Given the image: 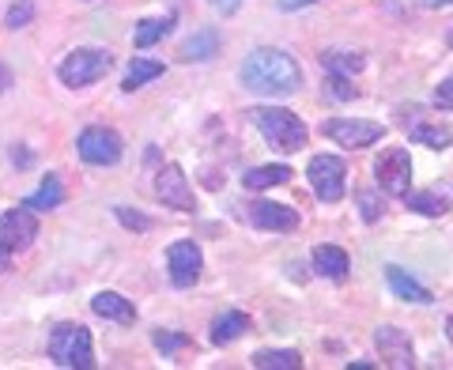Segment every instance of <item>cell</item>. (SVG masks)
<instances>
[{"instance_id":"1","label":"cell","mask_w":453,"mask_h":370,"mask_svg":"<svg viewBox=\"0 0 453 370\" xmlns=\"http://www.w3.org/2000/svg\"><path fill=\"white\" fill-rule=\"evenodd\" d=\"M238 80H242V88L253 91V95H295L303 91V68L295 61L291 53L283 50H273V46H261L253 50L242 68H238Z\"/></svg>"},{"instance_id":"2","label":"cell","mask_w":453,"mask_h":370,"mask_svg":"<svg viewBox=\"0 0 453 370\" xmlns=\"http://www.w3.org/2000/svg\"><path fill=\"white\" fill-rule=\"evenodd\" d=\"M250 121L261 129V136L268 140V148L273 151H283V155H295L306 148V125L299 113L291 110H280V106H257L250 110Z\"/></svg>"},{"instance_id":"3","label":"cell","mask_w":453,"mask_h":370,"mask_svg":"<svg viewBox=\"0 0 453 370\" xmlns=\"http://www.w3.org/2000/svg\"><path fill=\"white\" fill-rule=\"evenodd\" d=\"M50 359L57 366H76V370H91L95 366V348H91V333L83 325H57L50 333Z\"/></svg>"},{"instance_id":"4","label":"cell","mask_w":453,"mask_h":370,"mask_svg":"<svg viewBox=\"0 0 453 370\" xmlns=\"http://www.w3.org/2000/svg\"><path fill=\"white\" fill-rule=\"evenodd\" d=\"M113 65V53L110 50H73L61 61V68H57V76H61L65 88H91V83H98Z\"/></svg>"},{"instance_id":"5","label":"cell","mask_w":453,"mask_h":370,"mask_svg":"<svg viewBox=\"0 0 453 370\" xmlns=\"http://www.w3.org/2000/svg\"><path fill=\"white\" fill-rule=\"evenodd\" d=\"M310 174V189L318 193V201L325 204H336L344 197V185H348V166L340 155H314L306 166Z\"/></svg>"},{"instance_id":"6","label":"cell","mask_w":453,"mask_h":370,"mask_svg":"<svg viewBox=\"0 0 453 370\" xmlns=\"http://www.w3.org/2000/svg\"><path fill=\"white\" fill-rule=\"evenodd\" d=\"M374 178H378V189L389 193V197H404L412 189V159H408L404 148H386L374 163Z\"/></svg>"},{"instance_id":"7","label":"cell","mask_w":453,"mask_h":370,"mask_svg":"<svg viewBox=\"0 0 453 370\" xmlns=\"http://www.w3.org/2000/svg\"><path fill=\"white\" fill-rule=\"evenodd\" d=\"M76 151H80V159L83 163H91V166H113L121 159V136L106 129V125H91V129H83L80 140H76Z\"/></svg>"},{"instance_id":"8","label":"cell","mask_w":453,"mask_h":370,"mask_svg":"<svg viewBox=\"0 0 453 370\" xmlns=\"http://www.w3.org/2000/svg\"><path fill=\"white\" fill-rule=\"evenodd\" d=\"M38 238V220H35V212L19 204V208H12L0 216V253H23L31 242Z\"/></svg>"},{"instance_id":"9","label":"cell","mask_w":453,"mask_h":370,"mask_svg":"<svg viewBox=\"0 0 453 370\" xmlns=\"http://www.w3.org/2000/svg\"><path fill=\"white\" fill-rule=\"evenodd\" d=\"M325 136L336 140L340 148H371L386 136V125L363 121V118H333L329 125H325Z\"/></svg>"},{"instance_id":"10","label":"cell","mask_w":453,"mask_h":370,"mask_svg":"<svg viewBox=\"0 0 453 370\" xmlns=\"http://www.w3.org/2000/svg\"><path fill=\"white\" fill-rule=\"evenodd\" d=\"M166 268H170V280H174V288H193V283L201 280V268H204L201 246L189 242V238L174 242V246L166 250Z\"/></svg>"},{"instance_id":"11","label":"cell","mask_w":453,"mask_h":370,"mask_svg":"<svg viewBox=\"0 0 453 370\" xmlns=\"http://www.w3.org/2000/svg\"><path fill=\"white\" fill-rule=\"evenodd\" d=\"M374 348H378V359L386 366H393V370H412L416 366L412 340L396 329V325H381V329H374Z\"/></svg>"},{"instance_id":"12","label":"cell","mask_w":453,"mask_h":370,"mask_svg":"<svg viewBox=\"0 0 453 370\" xmlns=\"http://www.w3.org/2000/svg\"><path fill=\"white\" fill-rule=\"evenodd\" d=\"M155 193H159V201L166 208H178V212H196V197L189 189V178L181 174L178 163H170L159 170V178H155Z\"/></svg>"},{"instance_id":"13","label":"cell","mask_w":453,"mask_h":370,"mask_svg":"<svg viewBox=\"0 0 453 370\" xmlns=\"http://www.w3.org/2000/svg\"><path fill=\"white\" fill-rule=\"evenodd\" d=\"M246 220L257 227V231H276V235H288L299 227V212L288 208V204H276V201H257L246 208Z\"/></svg>"},{"instance_id":"14","label":"cell","mask_w":453,"mask_h":370,"mask_svg":"<svg viewBox=\"0 0 453 370\" xmlns=\"http://www.w3.org/2000/svg\"><path fill=\"white\" fill-rule=\"evenodd\" d=\"M91 310H95L98 318L118 321V325H133V321H136V306H133L125 295H118V291H98V295L91 298Z\"/></svg>"},{"instance_id":"15","label":"cell","mask_w":453,"mask_h":370,"mask_svg":"<svg viewBox=\"0 0 453 370\" xmlns=\"http://www.w3.org/2000/svg\"><path fill=\"white\" fill-rule=\"evenodd\" d=\"M216 53H219V31H211V27H201V31L189 35V38L178 46V61H211Z\"/></svg>"},{"instance_id":"16","label":"cell","mask_w":453,"mask_h":370,"mask_svg":"<svg viewBox=\"0 0 453 370\" xmlns=\"http://www.w3.org/2000/svg\"><path fill=\"white\" fill-rule=\"evenodd\" d=\"M386 280H389V291L396 295V298H404V303H419V306H427V303H434V295L423 288L419 280H412L404 273V268H396V265H389L386 268Z\"/></svg>"},{"instance_id":"17","label":"cell","mask_w":453,"mask_h":370,"mask_svg":"<svg viewBox=\"0 0 453 370\" xmlns=\"http://www.w3.org/2000/svg\"><path fill=\"white\" fill-rule=\"evenodd\" d=\"M310 261H314V268L321 276H329V280H348L351 273V261H348V253L340 250V246H314V253H310Z\"/></svg>"},{"instance_id":"18","label":"cell","mask_w":453,"mask_h":370,"mask_svg":"<svg viewBox=\"0 0 453 370\" xmlns=\"http://www.w3.org/2000/svg\"><path fill=\"white\" fill-rule=\"evenodd\" d=\"M404 129H408V136H412L416 144H427V148H434V151L449 148V140H453V133H449L446 121H408V118H404Z\"/></svg>"},{"instance_id":"19","label":"cell","mask_w":453,"mask_h":370,"mask_svg":"<svg viewBox=\"0 0 453 370\" xmlns=\"http://www.w3.org/2000/svg\"><path fill=\"white\" fill-rule=\"evenodd\" d=\"M250 329V318L242 314V310H226V314H219L216 321H211V344L223 348V344H231V340H238Z\"/></svg>"},{"instance_id":"20","label":"cell","mask_w":453,"mask_h":370,"mask_svg":"<svg viewBox=\"0 0 453 370\" xmlns=\"http://www.w3.org/2000/svg\"><path fill=\"white\" fill-rule=\"evenodd\" d=\"M283 181H291V166H283V163H268V166H253L242 174V185L253 193H261V189H273V185H283Z\"/></svg>"},{"instance_id":"21","label":"cell","mask_w":453,"mask_h":370,"mask_svg":"<svg viewBox=\"0 0 453 370\" xmlns=\"http://www.w3.org/2000/svg\"><path fill=\"white\" fill-rule=\"evenodd\" d=\"M253 366L257 370H299L303 355L291 351V348H265V351L253 355Z\"/></svg>"},{"instance_id":"22","label":"cell","mask_w":453,"mask_h":370,"mask_svg":"<svg viewBox=\"0 0 453 370\" xmlns=\"http://www.w3.org/2000/svg\"><path fill=\"white\" fill-rule=\"evenodd\" d=\"M170 27H174V16H155V19H140L136 23V31H133V46L136 50H148L155 46L159 38L170 35Z\"/></svg>"},{"instance_id":"23","label":"cell","mask_w":453,"mask_h":370,"mask_svg":"<svg viewBox=\"0 0 453 370\" xmlns=\"http://www.w3.org/2000/svg\"><path fill=\"white\" fill-rule=\"evenodd\" d=\"M61 201H65V185H61V178H57V174H46V181H42V189L27 197L23 204L31 208V212H50V208L61 204Z\"/></svg>"},{"instance_id":"24","label":"cell","mask_w":453,"mask_h":370,"mask_svg":"<svg viewBox=\"0 0 453 370\" xmlns=\"http://www.w3.org/2000/svg\"><path fill=\"white\" fill-rule=\"evenodd\" d=\"M163 68H166L163 61H144V57H136V61L129 65V73H125V80H121V91H136V88H144V83L159 80Z\"/></svg>"},{"instance_id":"25","label":"cell","mask_w":453,"mask_h":370,"mask_svg":"<svg viewBox=\"0 0 453 370\" xmlns=\"http://www.w3.org/2000/svg\"><path fill=\"white\" fill-rule=\"evenodd\" d=\"M321 61H325V68H329V73H336V76H359L363 68H366L363 57H359V53H348V50H325Z\"/></svg>"},{"instance_id":"26","label":"cell","mask_w":453,"mask_h":370,"mask_svg":"<svg viewBox=\"0 0 453 370\" xmlns=\"http://www.w3.org/2000/svg\"><path fill=\"white\" fill-rule=\"evenodd\" d=\"M404 204L412 208V212H419V216H446V212H449L446 197H438L434 189H427V193H412V189H408L404 193Z\"/></svg>"},{"instance_id":"27","label":"cell","mask_w":453,"mask_h":370,"mask_svg":"<svg viewBox=\"0 0 453 370\" xmlns=\"http://www.w3.org/2000/svg\"><path fill=\"white\" fill-rule=\"evenodd\" d=\"M356 204H359V216H363L366 223H378L381 216H386V197H378L374 189H359Z\"/></svg>"},{"instance_id":"28","label":"cell","mask_w":453,"mask_h":370,"mask_svg":"<svg viewBox=\"0 0 453 370\" xmlns=\"http://www.w3.org/2000/svg\"><path fill=\"white\" fill-rule=\"evenodd\" d=\"M31 19H35V0H16L4 16V23L12 27V31H19V27H27Z\"/></svg>"},{"instance_id":"29","label":"cell","mask_w":453,"mask_h":370,"mask_svg":"<svg viewBox=\"0 0 453 370\" xmlns=\"http://www.w3.org/2000/svg\"><path fill=\"white\" fill-rule=\"evenodd\" d=\"M325 88H329V98H340V103H351V98H356L359 91L351 88V80L348 76H329V83H325Z\"/></svg>"},{"instance_id":"30","label":"cell","mask_w":453,"mask_h":370,"mask_svg":"<svg viewBox=\"0 0 453 370\" xmlns=\"http://www.w3.org/2000/svg\"><path fill=\"white\" fill-rule=\"evenodd\" d=\"M113 216H118L125 227H129V231H148V227H151V220H148V216H140V212L125 208V204H118V208H113Z\"/></svg>"},{"instance_id":"31","label":"cell","mask_w":453,"mask_h":370,"mask_svg":"<svg viewBox=\"0 0 453 370\" xmlns=\"http://www.w3.org/2000/svg\"><path fill=\"white\" fill-rule=\"evenodd\" d=\"M155 348H159L163 355H174L178 348H189V336H181V333H155Z\"/></svg>"},{"instance_id":"32","label":"cell","mask_w":453,"mask_h":370,"mask_svg":"<svg viewBox=\"0 0 453 370\" xmlns=\"http://www.w3.org/2000/svg\"><path fill=\"white\" fill-rule=\"evenodd\" d=\"M434 106H438V110H453V76H446V80L434 88Z\"/></svg>"},{"instance_id":"33","label":"cell","mask_w":453,"mask_h":370,"mask_svg":"<svg viewBox=\"0 0 453 370\" xmlns=\"http://www.w3.org/2000/svg\"><path fill=\"white\" fill-rule=\"evenodd\" d=\"M211 8H216L219 16H234V12L242 8V0H211Z\"/></svg>"},{"instance_id":"34","label":"cell","mask_w":453,"mask_h":370,"mask_svg":"<svg viewBox=\"0 0 453 370\" xmlns=\"http://www.w3.org/2000/svg\"><path fill=\"white\" fill-rule=\"evenodd\" d=\"M276 4L283 12H299V8H310V4H318V0H276Z\"/></svg>"},{"instance_id":"35","label":"cell","mask_w":453,"mask_h":370,"mask_svg":"<svg viewBox=\"0 0 453 370\" xmlns=\"http://www.w3.org/2000/svg\"><path fill=\"white\" fill-rule=\"evenodd\" d=\"M12 163H19V166H31V163H35V155H31V151H12Z\"/></svg>"},{"instance_id":"36","label":"cell","mask_w":453,"mask_h":370,"mask_svg":"<svg viewBox=\"0 0 453 370\" xmlns=\"http://www.w3.org/2000/svg\"><path fill=\"white\" fill-rule=\"evenodd\" d=\"M12 88V68H4V65H0V95H4Z\"/></svg>"},{"instance_id":"37","label":"cell","mask_w":453,"mask_h":370,"mask_svg":"<svg viewBox=\"0 0 453 370\" xmlns=\"http://www.w3.org/2000/svg\"><path fill=\"white\" fill-rule=\"evenodd\" d=\"M453 0H423V8H449Z\"/></svg>"},{"instance_id":"38","label":"cell","mask_w":453,"mask_h":370,"mask_svg":"<svg viewBox=\"0 0 453 370\" xmlns=\"http://www.w3.org/2000/svg\"><path fill=\"white\" fill-rule=\"evenodd\" d=\"M446 336H449V344H453V314L446 318Z\"/></svg>"},{"instance_id":"39","label":"cell","mask_w":453,"mask_h":370,"mask_svg":"<svg viewBox=\"0 0 453 370\" xmlns=\"http://www.w3.org/2000/svg\"><path fill=\"white\" fill-rule=\"evenodd\" d=\"M446 42H449V46H453V27H449V35H446Z\"/></svg>"}]
</instances>
